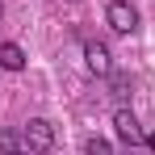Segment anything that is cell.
I'll list each match as a JSON object with an SVG mask.
<instances>
[{"mask_svg": "<svg viewBox=\"0 0 155 155\" xmlns=\"http://www.w3.org/2000/svg\"><path fill=\"white\" fill-rule=\"evenodd\" d=\"M105 17H109V25L117 29V34H134V29H138V8H134L130 0H113Z\"/></svg>", "mask_w": 155, "mask_h": 155, "instance_id": "cell-2", "label": "cell"}, {"mask_svg": "<svg viewBox=\"0 0 155 155\" xmlns=\"http://www.w3.org/2000/svg\"><path fill=\"white\" fill-rule=\"evenodd\" d=\"M13 155H34V151H25V147H21V151H13Z\"/></svg>", "mask_w": 155, "mask_h": 155, "instance_id": "cell-9", "label": "cell"}, {"mask_svg": "<svg viewBox=\"0 0 155 155\" xmlns=\"http://www.w3.org/2000/svg\"><path fill=\"white\" fill-rule=\"evenodd\" d=\"M0 17H4V4H0Z\"/></svg>", "mask_w": 155, "mask_h": 155, "instance_id": "cell-10", "label": "cell"}, {"mask_svg": "<svg viewBox=\"0 0 155 155\" xmlns=\"http://www.w3.org/2000/svg\"><path fill=\"white\" fill-rule=\"evenodd\" d=\"M54 147V130L46 117H29V126H25V151L34 155H42V151H51Z\"/></svg>", "mask_w": 155, "mask_h": 155, "instance_id": "cell-1", "label": "cell"}, {"mask_svg": "<svg viewBox=\"0 0 155 155\" xmlns=\"http://www.w3.org/2000/svg\"><path fill=\"white\" fill-rule=\"evenodd\" d=\"M0 151H4V155L21 151V143H17V134H13V130H4V134H0Z\"/></svg>", "mask_w": 155, "mask_h": 155, "instance_id": "cell-7", "label": "cell"}, {"mask_svg": "<svg viewBox=\"0 0 155 155\" xmlns=\"http://www.w3.org/2000/svg\"><path fill=\"white\" fill-rule=\"evenodd\" d=\"M113 130H117V138L126 143L130 151L143 143V126H138V117H134L130 109H117V113H113Z\"/></svg>", "mask_w": 155, "mask_h": 155, "instance_id": "cell-3", "label": "cell"}, {"mask_svg": "<svg viewBox=\"0 0 155 155\" xmlns=\"http://www.w3.org/2000/svg\"><path fill=\"white\" fill-rule=\"evenodd\" d=\"M109 80H113V97H130V80L126 76H113L109 71Z\"/></svg>", "mask_w": 155, "mask_h": 155, "instance_id": "cell-8", "label": "cell"}, {"mask_svg": "<svg viewBox=\"0 0 155 155\" xmlns=\"http://www.w3.org/2000/svg\"><path fill=\"white\" fill-rule=\"evenodd\" d=\"M0 67L4 71H25V51L17 42H0Z\"/></svg>", "mask_w": 155, "mask_h": 155, "instance_id": "cell-5", "label": "cell"}, {"mask_svg": "<svg viewBox=\"0 0 155 155\" xmlns=\"http://www.w3.org/2000/svg\"><path fill=\"white\" fill-rule=\"evenodd\" d=\"M84 155H113V147H109L105 138H97V134H92V138L84 143Z\"/></svg>", "mask_w": 155, "mask_h": 155, "instance_id": "cell-6", "label": "cell"}, {"mask_svg": "<svg viewBox=\"0 0 155 155\" xmlns=\"http://www.w3.org/2000/svg\"><path fill=\"white\" fill-rule=\"evenodd\" d=\"M84 63H88L92 76H109L113 71V54H109L105 42H84Z\"/></svg>", "mask_w": 155, "mask_h": 155, "instance_id": "cell-4", "label": "cell"}]
</instances>
